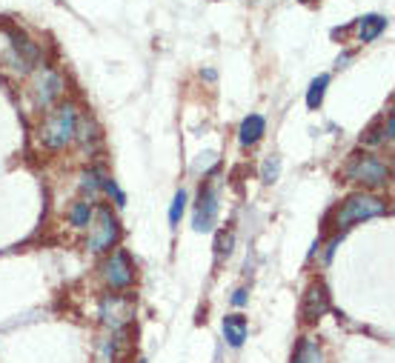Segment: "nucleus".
Segmentation results:
<instances>
[{
  "mask_svg": "<svg viewBox=\"0 0 395 363\" xmlns=\"http://www.w3.org/2000/svg\"><path fill=\"white\" fill-rule=\"evenodd\" d=\"M246 335H249V323H246L243 315H227V317H224V338H227V343H229L232 349L243 346Z\"/></svg>",
  "mask_w": 395,
  "mask_h": 363,
  "instance_id": "9d476101",
  "label": "nucleus"
},
{
  "mask_svg": "<svg viewBox=\"0 0 395 363\" xmlns=\"http://www.w3.org/2000/svg\"><path fill=\"white\" fill-rule=\"evenodd\" d=\"M75 129H78V109L72 103H63L46 115V121L41 123V143L46 149H66L72 140H75Z\"/></svg>",
  "mask_w": 395,
  "mask_h": 363,
  "instance_id": "f257e3e1",
  "label": "nucleus"
},
{
  "mask_svg": "<svg viewBox=\"0 0 395 363\" xmlns=\"http://www.w3.org/2000/svg\"><path fill=\"white\" fill-rule=\"evenodd\" d=\"M384 29H387V20L381 15H367V18L358 20V38H361L364 43H373Z\"/></svg>",
  "mask_w": 395,
  "mask_h": 363,
  "instance_id": "f8f14e48",
  "label": "nucleus"
},
{
  "mask_svg": "<svg viewBox=\"0 0 395 363\" xmlns=\"http://www.w3.org/2000/svg\"><path fill=\"white\" fill-rule=\"evenodd\" d=\"M246 295H249L246 289H238V292L232 295V303H235V306H243V303H246Z\"/></svg>",
  "mask_w": 395,
  "mask_h": 363,
  "instance_id": "4be33fe9",
  "label": "nucleus"
},
{
  "mask_svg": "<svg viewBox=\"0 0 395 363\" xmlns=\"http://www.w3.org/2000/svg\"><path fill=\"white\" fill-rule=\"evenodd\" d=\"M229 246H232V235L229 232H221V238H218V255H229Z\"/></svg>",
  "mask_w": 395,
  "mask_h": 363,
  "instance_id": "412c9836",
  "label": "nucleus"
},
{
  "mask_svg": "<svg viewBox=\"0 0 395 363\" xmlns=\"http://www.w3.org/2000/svg\"><path fill=\"white\" fill-rule=\"evenodd\" d=\"M100 184H103V174H100L98 169H89V172L81 174V189H83V192H98Z\"/></svg>",
  "mask_w": 395,
  "mask_h": 363,
  "instance_id": "f3484780",
  "label": "nucleus"
},
{
  "mask_svg": "<svg viewBox=\"0 0 395 363\" xmlns=\"http://www.w3.org/2000/svg\"><path fill=\"white\" fill-rule=\"evenodd\" d=\"M387 214V203L375 195H352L341 203V209L335 212V226L338 229H349L352 224H364L370 217H381Z\"/></svg>",
  "mask_w": 395,
  "mask_h": 363,
  "instance_id": "f03ea898",
  "label": "nucleus"
},
{
  "mask_svg": "<svg viewBox=\"0 0 395 363\" xmlns=\"http://www.w3.org/2000/svg\"><path fill=\"white\" fill-rule=\"evenodd\" d=\"M327 86H330V75H318V78L309 83V92H307V106H309V109H318V106H321Z\"/></svg>",
  "mask_w": 395,
  "mask_h": 363,
  "instance_id": "4468645a",
  "label": "nucleus"
},
{
  "mask_svg": "<svg viewBox=\"0 0 395 363\" xmlns=\"http://www.w3.org/2000/svg\"><path fill=\"white\" fill-rule=\"evenodd\" d=\"M100 189H103L106 195H109V198H115V203H118V206H126V195L118 189V184H115L112 177H106V174H103V184H100Z\"/></svg>",
  "mask_w": 395,
  "mask_h": 363,
  "instance_id": "6ab92c4d",
  "label": "nucleus"
},
{
  "mask_svg": "<svg viewBox=\"0 0 395 363\" xmlns=\"http://www.w3.org/2000/svg\"><path fill=\"white\" fill-rule=\"evenodd\" d=\"M60 92H63L60 75L52 71V69H43L38 75V81H34V103H38L41 109H49L60 97Z\"/></svg>",
  "mask_w": 395,
  "mask_h": 363,
  "instance_id": "1a4fd4ad",
  "label": "nucleus"
},
{
  "mask_svg": "<svg viewBox=\"0 0 395 363\" xmlns=\"http://www.w3.org/2000/svg\"><path fill=\"white\" fill-rule=\"evenodd\" d=\"M100 275H103V280L109 283L112 289H129V286H132V280H135V266H132V261H129L126 252L115 249L112 255L103 261Z\"/></svg>",
  "mask_w": 395,
  "mask_h": 363,
  "instance_id": "39448f33",
  "label": "nucleus"
},
{
  "mask_svg": "<svg viewBox=\"0 0 395 363\" xmlns=\"http://www.w3.org/2000/svg\"><path fill=\"white\" fill-rule=\"evenodd\" d=\"M344 177L349 184H361L367 189H378L389 180V166L375 155H352V160L344 169Z\"/></svg>",
  "mask_w": 395,
  "mask_h": 363,
  "instance_id": "7ed1b4c3",
  "label": "nucleus"
},
{
  "mask_svg": "<svg viewBox=\"0 0 395 363\" xmlns=\"http://www.w3.org/2000/svg\"><path fill=\"white\" fill-rule=\"evenodd\" d=\"M293 363H324V355H321V349H318L315 341H301Z\"/></svg>",
  "mask_w": 395,
  "mask_h": 363,
  "instance_id": "2eb2a0df",
  "label": "nucleus"
},
{
  "mask_svg": "<svg viewBox=\"0 0 395 363\" xmlns=\"http://www.w3.org/2000/svg\"><path fill=\"white\" fill-rule=\"evenodd\" d=\"M215 221H218V195H215L212 186H201L192 226H195V232H212L215 229Z\"/></svg>",
  "mask_w": 395,
  "mask_h": 363,
  "instance_id": "0eeeda50",
  "label": "nucleus"
},
{
  "mask_svg": "<svg viewBox=\"0 0 395 363\" xmlns=\"http://www.w3.org/2000/svg\"><path fill=\"white\" fill-rule=\"evenodd\" d=\"M92 217H95L92 203H86V200L72 203V209H69V224L75 226V229H86V226H92Z\"/></svg>",
  "mask_w": 395,
  "mask_h": 363,
  "instance_id": "ddd939ff",
  "label": "nucleus"
},
{
  "mask_svg": "<svg viewBox=\"0 0 395 363\" xmlns=\"http://www.w3.org/2000/svg\"><path fill=\"white\" fill-rule=\"evenodd\" d=\"M132 317H135L132 298H126V295H109V298H103V303H100V320L106 326H112V329H123Z\"/></svg>",
  "mask_w": 395,
  "mask_h": 363,
  "instance_id": "423d86ee",
  "label": "nucleus"
},
{
  "mask_svg": "<svg viewBox=\"0 0 395 363\" xmlns=\"http://www.w3.org/2000/svg\"><path fill=\"white\" fill-rule=\"evenodd\" d=\"M184 206H187V192H178L175 200H172V209H169V224L172 226H178V221H181Z\"/></svg>",
  "mask_w": 395,
  "mask_h": 363,
  "instance_id": "a211bd4d",
  "label": "nucleus"
},
{
  "mask_svg": "<svg viewBox=\"0 0 395 363\" xmlns=\"http://www.w3.org/2000/svg\"><path fill=\"white\" fill-rule=\"evenodd\" d=\"M264 129H267V121L261 115H249V118H243V123L238 129V140L243 143V146H255V143L264 137Z\"/></svg>",
  "mask_w": 395,
  "mask_h": 363,
  "instance_id": "9b49d317",
  "label": "nucleus"
},
{
  "mask_svg": "<svg viewBox=\"0 0 395 363\" xmlns=\"http://www.w3.org/2000/svg\"><path fill=\"white\" fill-rule=\"evenodd\" d=\"M384 140H387V126H381V123L370 126L367 135H364V143H367V146H378V143H384Z\"/></svg>",
  "mask_w": 395,
  "mask_h": 363,
  "instance_id": "aec40b11",
  "label": "nucleus"
},
{
  "mask_svg": "<svg viewBox=\"0 0 395 363\" xmlns=\"http://www.w3.org/2000/svg\"><path fill=\"white\" fill-rule=\"evenodd\" d=\"M330 309V292H327V286L315 280L307 286V292H304V301H301V315L304 320H318L321 315H327Z\"/></svg>",
  "mask_w": 395,
  "mask_h": 363,
  "instance_id": "6e6552de",
  "label": "nucleus"
},
{
  "mask_svg": "<svg viewBox=\"0 0 395 363\" xmlns=\"http://www.w3.org/2000/svg\"><path fill=\"white\" fill-rule=\"evenodd\" d=\"M278 174H281V158L269 155V158L264 160V166H261V180H264V184H275Z\"/></svg>",
  "mask_w": 395,
  "mask_h": 363,
  "instance_id": "dca6fc26",
  "label": "nucleus"
},
{
  "mask_svg": "<svg viewBox=\"0 0 395 363\" xmlns=\"http://www.w3.org/2000/svg\"><path fill=\"white\" fill-rule=\"evenodd\" d=\"M118 221L112 217V212L109 209H98V214H95V226H89V240H86V246H89V252H106V249H112V243L118 240Z\"/></svg>",
  "mask_w": 395,
  "mask_h": 363,
  "instance_id": "20e7f679",
  "label": "nucleus"
}]
</instances>
